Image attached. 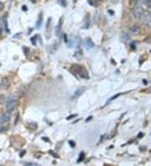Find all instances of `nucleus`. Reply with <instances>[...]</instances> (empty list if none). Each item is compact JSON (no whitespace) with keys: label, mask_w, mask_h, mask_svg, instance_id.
Instances as JSON below:
<instances>
[{"label":"nucleus","mask_w":151,"mask_h":166,"mask_svg":"<svg viewBox=\"0 0 151 166\" xmlns=\"http://www.w3.org/2000/svg\"><path fill=\"white\" fill-rule=\"evenodd\" d=\"M18 104V100L15 96H11L8 99L6 102V108L8 111H12L15 108V107Z\"/></svg>","instance_id":"nucleus-1"},{"label":"nucleus","mask_w":151,"mask_h":166,"mask_svg":"<svg viewBox=\"0 0 151 166\" xmlns=\"http://www.w3.org/2000/svg\"><path fill=\"white\" fill-rule=\"evenodd\" d=\"M81 45V39L80 37L75 36L72 37L69 39V42H68V46L72 48V47H79Z\"/></svg>","instance_id":"nucleus-2"},{"label":"nucleus","mask_w":151,"mask_h":166,"mask_svg":"<svg viewBox=\"0 0 151 166\" xmlns=\"http://www.w3.org/2000/svg\"><path fill=\"white\" fill-rule=\"evenodd\" d=\"M144 14V10L142 9V7L140 5H138L135 7L134 10H133V15L134 17L137 18H140L142 17V15Z\"/></svg>","instance_id":"nucleus-3"},{"label":"nucleus","mask_w":151,"mask_h":166,"mask_svg":"<svg viewBox=\"0 0 151 166\" xmlns=\"http://www.w3.org/2000/svg\"><path fill=\"white\" fill-rule=\"evenodd\" d=\"M10 117H11L10 111L5 112H3V113L1 115V117H0V122H1V123H8V122L10 120Z\"/></svg>","instance_id":"nucleus-4"},{"label":"nucleus","mask_w":151,"mask_h":166,"mask_svg":"<svg viewBox=\"0 0 151 166\" xmlns=\"http://www.w3.org/2000/svg\"><path fill=\"white\" fill-rule=\"evenodd\" d=\"M9 87V80L7 77H4L2 79L1 84H0V87L3 90H7Z\"/></svg>","instance_id":"nucleus-5"},{"label":"nucleus","mask_w":151,"mask_h":166,"mask_svg":"<svg viewBox=\"0 0 151 166\" xmlns=\"http://www.w3.org/2000/svg\"><path fill=\"white\" fill-rule=\"evenodd\" d=\"M61 22H62V19L60 18L58 24L56 26V31H55V34L57 37H60L61 35V31H62V27H61Z\"/></svg>","instance_id":"nucleus-6"},{"label":"nucleus","mask_w":151,"mask_h":166,"mask_svg":"<svg viewBox=\"0 0 151 166\" xmlns=\"http://www.w3.org/2000/svg\"><path fill=\"white\" fill-rule=\"evenodd\" d=\"M84 45H85V47H86L87 50H91V49H93L94 47V43L93 42L92 39H87L85 40V42H84Z\"/></svg>","instance_id":"nucleus-7"},{"label":"nucleus","mask_w":151,"mask_h":166,"mask_svg":"<svg viewBox=\"0 0 151 166\" xmlns=\"http://www.w3.org/2000/svg\"><path fill=\"white\" fill-rule=\"evenodd\" d=\"M139 31V27L138 25H133V26H132V27L130 28V32L132 33L133 35L138 34Z\"/></svg>","instance_id":"nucleus-8"},{"label":"nucleus","mask_w":151,"mask_h":166,"mask_svg":"<svg viewBox=\"0 0 151 166\" xmlns=\"http://www.w3.org/2000/svg\"><path fill=\"white\" fill-rule=\"evenodd\" d=\"M84 90H85V88H79V89H77L75 92V93H74V95H73V98L80 96L83 93Z\"/></svg>","instance_id":"nucleus-9"},{"label":"nucleus","mask_w":151,"mask_h":166,"mask_svg":"<svg viewBox=\"0 0 151 166\" xmlns=\"http://www.w3.org/2000/svg\"><path fill=\"white\" fill-rule=\"evenodd\" d=\"M122 40L123 41H124V42H126V41H128L129 39V35L128 34H125V33H123V35H122Z\"/></svg>","instance_id":"nucleus-10"},{"label":"nucleus","mask_w":151,"mask_h":166,"mask_svg":"<svg viewBox=\"0 0 151 166\" xmlns=\"http://www.w3.org/2000/svg\"><path fill=\"white\" fill-rule=\"evenodd\" d=\"M41 23H42V18H41V14H39V18H38L37 22H36V27H37V28H39V27H40Z\"/></svg>","instance_id":"nucleus-11"},{"label":"nucleus","mask_w":151,"mask_h":166,"mask_svg":"<svg viewBox=\"0 0 151 166\" xmlns=\"http://www.w3.org/2000/svg\"><path fill=\"white\" fill-rule=\"evenodd\" d=\"M3 24H4V27H5V30H6V32H8V33H9V30H8V28H7V19L4 18H3Z\"/></svg>","instance_id":"nucleus-12"},{"label":"nucleus","mask_w":151,"mask_h":166,"mask_svg":"<svg viewBox=\"0 0 151 166\" xmlns=\"http://www.w3.org/2000/svg\"><path fill=\"white\" fill-rule=\"evenodd\" d=\"M120 95H122V93H119V94H117V95H116V96H113V97H112V98H111V99H110V100H109V101H113V100H114V99H115V98H117V97H118V96H120Z\"/></svg>","instance_id":"nucleus-13"},{"label":"nucleus","mask_w":151,"mask_h":166,"mask_svg":"<svg viewBox=\"0 0 151 166\" xmlns=\"http://www.w3.org/2000/svg\"><path fill=\"white\" fill-rule=\"evenodd\" d=\"M3 8H4V4H3V3H2L0 1V11H2L3 9Z\"/></svg>","instance_id":"nucleus-14"},{"label":"nucleus","mask_w":151,"mask_h":166,"mask_svg":"<svg viewBox=\"0 0 151 166\" xmlns=\"http://www.w3.org/2000/svg\"><path fill=\"white\" fill-rule=\"evenodd\" d=\"M6 129L3 126V125H0V133H2V132H3V131H5Z\"/></svg>","instance_id":"nucleus-15"},{"label":"nucleus","mask_w":151,"mask_h":166,"mask_svg":"<svg viewBox=\"0 0 151 166\" xmlns=\"http://www.w3.org/2000/svg\"><path fill=\"white\" fill-rule=\"evenodd\" d=\"M76 117V115H72V116H69V117H67V120H70V119H72V117Z\"/></svg>","instance_id":"nucleus-16"},{"label":"nucleus","mask_w":151,"mask_h":166,"mask_svg":"<svg viewBox=\"0 0 151 166\" xmlns=\"http://www.w3.org/2000/svg\"><path fill=\"white\" fill-rule=\"evenodd\" d=\"M143 136H144V134H143L142 133H139V135H138V138H142Z\"/></svg>","instance_id":"nucleus-17"},{"label":"nucleus","mask_w":151,"mask_h":166,"mask_svg":"<svg viewBox=\"0 0 151 166\" xmlns=\"http://www.w3.org/2000/svg\"><path fill=\"white\" fill-rule=\"evenodd\" d=\"M69 143H70V144H72V147H74V146H75V144H74V143H73L72 141H70Z\"/></svg>","instance_id":"nucleus-18"},{"label":"nucleus","mask_w":151,"mask_h":166,"mask_svg":"<svg viewBox=\"0 0 151 166\" xmlns=\"http://www.w3.org/2000/svg\"><path fill=\"white\" fill-rule=\"evenodd\" d=\"M148 6H149V7H150V8H151V0H150V1H149V4H148Z\"/></svg>","instance_id":"nucleus-19"},{"label":"nucleus","mask_w":151,"mask_h":166,"mask_svg":"<svg viewBox=\"0 0 151 166\" xmlns=\"http://www.w3.org/2000/svg\"><path fill=\"white\" fill-rule=\"evenodd\" d=\"M150 26H151V19H150Z\"/></svg>","instance_id":"nucleus-20"}]
</instances>
